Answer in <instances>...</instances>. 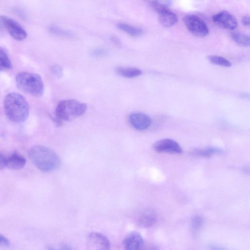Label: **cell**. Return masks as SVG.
<instances>
[{
    "instance_id": "15",
    "label": "cell",
    "mask_w": 250,
    "mask_h": 250,
    "mask_svg": "<svg viewBox=\"0 0 250 250\" xmlns=\"http://www.w3.org/2000/svg\"><path fill=\"white\" fill-rule=\"evenodd\" d=\"M222 150L216 147H207L204 148H195L191 151V154L199 157L208 158L212 156L220 154Z\"/></svg>"
},
{
    "instance_id": "21",
    "label": "cell",
    "mask_w": 250,
    "mask_h": 250,
    "mask_svg": "<svg viewBox=\"0 0 250 250\" xmlns=\"http://www.w3.org/2000/svg\"><path fill=\"white\" fill-rule=\"evenodd\" d=\"M49 31L53 34L67 38H72L75 36L74 33L71 31L61 28L56 26H51Z\"/></svg>"
},
{
    "instance_id": "11",
    "label": "cell",
    "mask_w": 250,
    "mask_h": 250,
    "mask_svg": "<svg viewBox=\"0 0 250 250\" xmlns=\"http://www.w3.org/2000/svg\"><path fill=\"white\" fill-rule=\"evenodd\" d=\"M123 246L125 250H143L144 240L139 232L133 231L125 237Z\"/></svg>"
},
{
    "instance_id": "4",
    "label": "cell",
    "mask_w": 250,
    "mask_h": 250,
    "mask_svg": "<svg viewBox=\"0 0 250 250\" xmlns=\"http://www.w3.org/2000/svg\"><path fill=\"white\" fill-rule=\"evenodd\" d=\"M15 82L20 89L31 95L39 97L43 93V82L38 74L20 72L15 77Z\"/></svg>"
},
{
    "instance_id": "16",
    "label": "cell",
    "mask_w": 250,
    "mask_h": 250,
    "mask_svg": "<svg viewBox=\"0 0 250 250\" xmlns=\"http://www.w3.org/2000/svg\"><path fill=\"white\" fill-rule=\"evenodd\" d=\"M116 72L119 75L127 78L137 77L142 73L140 69L129 67H118L116 69Z\"/></svg>"
},
{
    "instance_id": "28",
    "label": "cell",
    "mask_w": 250,
    "mask_h": 250,
    "mask_svg": "<svg viewBox=\"0 0 250 250\" xmlns=\"http://www.w3.org/2000/svg\"><path fill=\"white\" fill-rule=\"evenodd\" d=\"M111 41L116 45L120 46L121 45V42L120 40L116 36L112 35L110 37Z\"/></svg>"
},
{
    "instance_id": "22",
    "label": "cell",
    "mask_w": 250,
    "mask_h": 250,
    "mask_svg": "<svg viewBox=\"0 0 250 250\" xmlns=\"http://www.w3.org/2000/svg\"><path fill=\"white\" fill-rule=\"evenodd\" d=\"M204 222V220L201 216L196 215L193 216L191 222V229L192 233H197L202 227Z\"/></svg>"
},
{
    "instance_id": "20",
    "label": "cell",
    "mask_w": 250,
    "mask_h": 250,
    "mask_svg": "<svg viewBox=\"0 0 250 250\" xmlns=\"http://www.w3.org/2000/svg\"><path fill=\"white\" fill-rule=\"evenodd\" d=\"M208 60L212 63L224 67H230L231 62L227 59L217 55H210L208 57Z\"/></svg>"
},
{
    "instance_id": "23",
    "label": "cell",
    "mask_w": 250,
    "mask_h": 250,
    "mask_svg": "<svg viewBox=\"0 0 250 250\" xmlns=\"http://www.w3.org/2000/svg\"><path fill=\"white\" fill-rule=\"evenodd\" d=\"M109 53V51L106 48L103 47H96L90 51L92 56L96 58H101L106 56Z\"/></svg>"
},
{
    "instance_id": "25",
    "label": "cell",
    "mask_w": 250,
    "mask_h": 250,
    "mask_svg": "<svg viewBox=\"0 0 250 250\" xmlns=\"http://www.w3.org/2000/svg\"><path fill=\"white\" fill-rule=\"evenodd\" d=\"M10 244L9 240L5 236L0 233V247H7Z\"/></svg>"
},
{
    "instance_id": "18",
    "label": "cell",
    "mask_w": 250,
    "mask_h": 250,
    "mask_svg": "<svg viewBox=\"0 0 250 250\" xmlns=\"http://www.w3.org/2000/svg\"><path fill=\"white\" fill-rule=\"evenodd\" d=\"M117 27L121 30L133 37L139 36L143 33V30L141 28L125 23H119Z\"/></svg>"
},
{
    "instance_id": "17",
    "label": "cell",
    "mask_w": 250,
    "mask_h": 250,
    "mask_svg": "<svg viewBox=\"0 0 250 250\" xmlns=\"http://www.w3.org/2000/svg\"><path fill=\"white\" fill-rule=\"evenodd\" d=\"M12 67L11 61L6 49L0 46V72L8 71Z\"/></svg>"
},
{
    "instance_id": "3",
    "label": "cell",
    "mask_w": 250,
    "mask_h": 250,
    "mask_svg": "<svg viewBox=\"0 0 250 250\" xmlns=\"http://www.w3.org/2000/svg\"><path fill=\"white\" fill-rule=\"evenodd\" d=\"M86 109L85 103L73 99L62 100L56 106L53 120L61 125L62 121H69L82 116Z\"/></svg>"
},
{
    "instance_id": "1",
    "label": "cell",
    "mask_w": 250,
    "mask_h": 250,
    "mask_svg": "<svg viewBox=\"0 0 250 250\" xmlns=\"http://www.w3.org/2000/svg\"><path fill=\"white\" fill-rule=\"evenodd\" d=\"M28 154L34 166L42 171H52L61 166V161L59 156L47 146L34 145L29 148Z\"/></svg>"
},
{
    "instance_id": "12",
    "label": "cell",
    "mask_w": 250,
    "mask_h": 250,
    "mask_svg": "<svg viewBox=\"0 0 250 250\" xmlns=\"http://www.w3.org/2000/svg\"><path fill=\"white\" fill-rule=\"evenodd\" d=\"M157 13L160 22L165 26H172L178 21L177 15L169 10L167 6L163 8Z\"/></svg>"
},
{
    "instance_id": "27",
    "label": "cell",
    "mask_w": 250,
    "mask_h": 250,
    "mask_svg": "<svg viewBox=\"0 0 250 250\" xmlns=\"http://www.w3.org/2000/svg\"><path fill=\"white\" fill-rule=\"evenodd\" d=\"M6 157L0 152V170L6 167Z\"/></svg>"
},
{
    "instance_id": "2",
    "label": "cell",
    "mask_w": 250,
    "mask_h": 250,
    "mask_svg": "<svg viewBox=\"0 0 250 250\" xmlns=\"http://www.w3.org/2000/svg\"><path fill=\"white\" fill-rule=\"evenodd\" d=\"M3 107L7 118L16 123L24 122L29 113L27 101L21 94L17 92L9 93L3 101Z\"/></svg>"
},
{
    "instance_id": "29",
    "label": "cell",
    "mask_w": 250,
    "mask_h": 250,
    "mask_svg": "<svg viewBox=\"0 0 250 250\" xmlns=\"http://www.w3.org/2000/svg\"><path fill=\"white\" fill-rule=\"evenodd\" d=\"M209 250H229L224 247L216 244H211L209 246Z\"/></svg>"
},
{
    "instance_id": "10",
    "label": "cell",
    "mask_w": 250,
    "mask_h": 250,
    "mask_svg": "<svg viewBox=\"0 0 250 250\" xmlns=\"http://www.w3.org/2000/svg\"><path fill=\"white\" fill-rule=\"evenodd\" d=\"M130 125L138 130L147 129L151 124V119L147 114L142 112H134L128 116Z\"/></svg>"
},
{
    "instance_id": "13",
    "label": "cell",
    "mask_w": 250,
    "mask_h": 250,
    "mask_svg": "<svg viewBox=\"0 0 250 250\" xmlns=\"http://www.w3.org/2000/svg\"><path fill=\"white\" fill-rule=\"evenodd\" d=\"M156 213L151 209H146L143 211L137 219L138 225L145 228L153 226L157 221Z\"/></svg>"
},
{
    "instance_id": "14",
    "label": "cell",
    "mask_w": 250,
    "mask_h": 250,
    "mask_svg": "<svg viewBox=\"0 0 250 250\" xmlns=\"http://www.w3.org/2000/svg\"><path fill=\"white\" fill-rule=\"evenodd\" d=\"M26 164L25 158L20 153L14 152L6 158V167L12 170H20Z\"/></svg>"
},
{
    "instance_id": "5",
    "label": "cell",
    "mask_w": 250,
    "mask_h": 250,
    "mask_svg": "<svg viewBox=\"0 0 250 250\" xmlns=\"http://www.w3.org/2000/svg\"><path fill=\"white\" fill-rule=\"evenodd\" d=\"M187 29L192 34L198 37H204L208 33V28L206 22L199 17L188 14L183 19Z\"/></svg>"
},
{
    "instance_id": "19",
    "label": "cell",
    "mask_w": 250,
    "mask_h": 250,
    "mask_svg": "<svg viewBox=\"0 0 250 250\" xmlns=\"http://www.w3.org/2000/svg\"><path fill=\"white\" fill-rule=\"evenodd\" d=\"M232 40L238 44L242 46H249L250 45L249 36L239 32H233L231 34Z\"/></svg>"
},
{
    "instance_id": "8",
    "label": "cell",
    "mask_w": 250,
    "mask_h": 250,
    "mask_svg": "<svg viewBox=\"0 0 250 250\" xmlns=\"http://www.w3.org/2000/svg\"><path fill=\"white\" fill-rule=\"evenodd\" d=\"M153 147L155 151L160 153L180 154L182 152L180 145L176 141L169 138L157 141L154 144Z\"/></svg>"
},
{
    "instance_id": "24",
    "label": "cell",
    "mask_w": 250,
    "mask_h": 250,
    "mask_svg": "<svg viewBox=\"0 0 250 250\" xmlns=\"http://www.w3.org/2000/svg\"><path fill=\"white\" fill-rule=\"evenodd\" d=\"M50 70L52 73L57 78H61L63 76L62 68L59 64L52 65L50 67Z\"/></svg>"
},
{
    "instance_id": "6",
    "label": "cell",
    "mask_w": 250,
    "mask_h": 250,
    "mask_svg": "<svg viewBox=\"0 0 250 250\" xmlns=\"http://www.w3.org/2000/svg\"><path fill=\"white\" fill-rule=\"evenodd\" d=\"M0 20L4 28L15 40L21 41L26 38V31L18 21L5 15L1 16Z\"/></svg>"
},
{
    "instance_id": "7",
    "label": "cell",
    "mask_w": 250,
    "mask_h": 250,
    "mask_svg": "<svg viewBox=\"0 0 250 250\" xmlns=\"http://www.w3.org/2000/svg\"><path fill=\"white\" fill-rule=\"evenodd\" d=\"M110 244L104 235L93 232L89 234L87 239V250H109Z\"/></svg>"
},
{
    "instance_id": "26",
    "label": "cell",
    "mask_w": 250,
    "mask_h": 250,
    "mask_svg": "<svg viewBox=\"0 0 250 250\" xmlns=\"http://www.w3.org/2000/svg\"><path fill=\"white\" fill-rule=\"evenodd\" d=\"M47 250H73L72 248L68 245H63L58 249H56L51 246L47 248Z\"/></svg>"
},
{
    "instance_id": "30",
    "label": "cell",
    "mask_w": 250,
    "mask_h": 250,
    "mask_svg": "<svg viewBox=\"0 0 250 250\" xmlns=\"http://www.w3.org/2000/svg\"><path fill=\"white\" fill-rule=\"evenodd\" d=\"M250 17L249 16H245L242 19V23L246 26L250 25Z\"/></svg>"
},
{
    "instance_id": "9",
    "label": "cell",
    "mask_w": 250,
    "mask_h": 250,
    "mask_svg": "<svg viewBox=\"0 0 250 250\" xmlns=\"http://www.w3.org/2000/svg\"><path fill=\"white\" fill-rule=\"evenodd\" d=\"M213 21L220 26L225 29L233 30L237 26L235 17L227 11H221L212 17Z\"/></svg>"
},
{
    "instance_id": "31",
    "label": "cell",
    "mask_w": 250,
    "mask_h": 250,
    "mask_svg": "<svg viewBox=\"0 0 250 250\" xmlns=\"http://www.w3.org/2000/svg\"><path fill=\"white\" fill-rule=\"evenodd\" d=\"M4 27L0 20V37L2 36L4 32Z\"/></svg>"
}]
</instances>
